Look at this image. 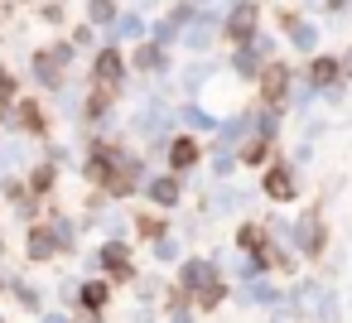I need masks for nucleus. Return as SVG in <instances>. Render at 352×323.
Segmentation results:
<instances>
[{"mask_svg": "<svg viewBox=\"0 0 352 323\" xmlns=\"http://www.w3.org/2000/svg\"><path fill=\"white\" fill-rule=\"evenodd\" d=\"M121 73H126V58H121L116 49L97 54V63H92V78H97V102H111V97H116V87H121Z\"/></svg>", "mask_w": 352, "mask_h": 323, "instance_id": "f257e3e1", "label": "nucleus"}, {"mask_svg": "<svg viewBox=\"0 0 352 323\" xmlns=\"http://www.w3.org/2000/svg\"><path fill=\"white\" fill-rule=\"evenodd\" d=\"M169 164H174L179 174H184V169H193V164H198V140H188V135H184V140H174V145H169Z\"/></svg>", "mask_w": 352, "mask_h": 323, "instance_id": "f03ea898", "label": "nucleus"}, {"mask_svg": "<svg viewBox=\"0 0 352 323\" xmlns=\"http://www.w3.org/2000/svg\"><path fill=\"white\" fill-rule=\"evenodd\" d=\"M285 82H289L285 68H265V78H261V97H265V102H280V97H285Z\"/></svg>", "mask_w": 352, "mask_h": 323, "instance_id": "7ed1b4c3", "label": "nucleus"}, {"mask_svg": "<svg viewBox=\"0 0 352 323\" xmlns=\"http://www.w3.org/2000/svg\"><path fill=\"white\" fill-rule=\"evenodd\" d=\"M265 193H270V198H294V179H289V169H270V174H265Z\"/></svg>", "mask_w": 352, "mask_h": 323, "instance_id": "20e7f679", "label": "nucleus"}, {"mask_svg": "<svg viewBox=\"0 0 352 323\" xmlns=\"http://www.w3.org/2000/svg\"><path fill=\"white\" fill-rule=\"evenodd\" d=\"M54 246H58V241H54V232H44V227H34V232H30V256H34V260H49V256H54Z\"/></svg>", "mask_w": 352, "mask_h": 323, "instance_id": "39448f33", "label": "nucleus"}, {"mask_svg": "<svg viewBox=\"0 0 352 323\" xmlns=\"http://www.w3.org/2000/svg\"><path fill=\"white\" fill-rule=\"evenodd\" d=\"M208 280H212V270H208L203 260H188V265H184V289H198V294H203Z\"/></svg>", "mask_w": 352, "mask_h": 323, "instance_id": "423d86ee", "label": "nucleus"}, {"mask_svg": "<svg viewBox=\"0 0 352 323\" xmlns=\"http://www.w3.org/2000/svg\"><path fill=\"white\" fill-rule=\"evenodd\" d=\"M299 246H304V251H318V246H323V227H318L314 217L299 222Z\"/></svg>", "mask_w": 352, "mask_h": 323, "instance_id": "0eeeda50", "label": "nucleus"}, {"mask_svg": "<svg viewBox=\"0 0 352 323\" xmlns=\"http://www.w3.org/2000/svg\"><path fill=\"white\" fill-rule=\"evenodd\" d=\"M102 260H107V270H111V275H126V270H131V260H126V246H121V241H111V246L102 251Z\"/></svg>", "mask_w": 352, "mask_h": 323, "instance_id": "6e6552de", "label": "nucleus"}, {"mask_svg": "<svg viewBox=\"0 0 352 323\" xmlns=\"http://www.w3.org/2000/svg\"><path fill=\"white\" fill-rule=\"evenodd\" d=\"M150 198H155V203H164V208H169V203H174V198H179V183H174V179H155V183H150Z\"/></svg>", "mask_w": 352, "mask_h": 323, "instance_id": "1a4fd4ad", "label": "nucleus"}, {"mask_svg": "<svg viewBox=\"0 0 352 323\" xmlns=\"http://www.w3.org/2000/svg\"><path fill=\"white\" fill-rule=\"evenodd\" d=\"M227 30H232V39H251V30H256V20H251V10H236Z\"/></svg>", "mask_w": 352, "mask_h": 323, "instance_id": "9d476101", "label": "nucleus"}, {"mask_svg": "<svg viewBox=\"0 0 352 323\" xmlns=\"http://www.w3.org/2000/svg\"><path fill=\"white\" fill-rule=\"evenodd\" d=\"M309 78H314V87H318V82H333V78H338V63H333V58H314Z\"/></svg>", "mask_w": 352, "mask_h": 323, "instance_id": "9b49d317", "label": "nucleus"}, {"mask_svg": "<svg viewBox=\"0 0 352 323\" xmlns=\"http://www.w3.org/2000/svg\"><path fill=\"white\" fill-rule=\"evenodd\" d=\"M236 246H246V251H265V232H261V227H241V232H236Z\"/></svg>", "mask_w": 352, "mask_h": 323, "instance_id": "f8f14e48", "label": "nucleus"}, {"mask_svg": "<svg viewBox=\"0 0 352 323\" xmlns=\"http://www.w3.org/2000/svg\"><path fill=\"white\" fill-rule=\"evenodd\" d=\"M107 294H111V289H107L102 280H87V285H82V304H92V309H102V304H107Z\"/></svg>", "mask_w": 352, "mask_h": 323, "instance_id": "ddd939ff", "label": "nucleus"}, {"mask_svg": "<svg viewBox=\"0 0 352 323\" xmlns=\"http://www.w3.org/2000/svg\"><path fill=\"white\" fill-rule=\"evenodd\" d=\"M44 188H54V169H49V164L34 169V193H44Z\"/></svg>", "mask_w": 352, "mask_h": 323, "instance_id": "4468645a", "label": "nucleus"}, {"mask_svg": "<svg viewBox=\"0 0 352 323\" xmlns=\"http://www.w3.org/2000/svg\"><path fill=\"white\" fill-rule=\"evenodd\" d=\"M0 97H15V82H10V73L0 68Z\"/></svg>", "mask_w": 352, "mask_h": 323, "instance_id": "2eb2a0df", "label": "nucleus"}]
</instances>
